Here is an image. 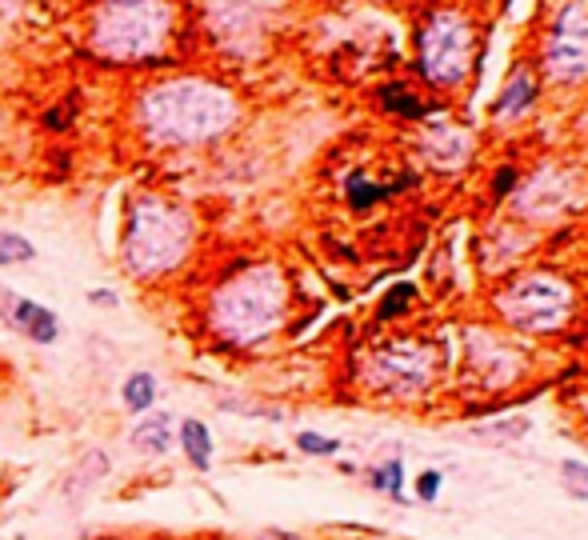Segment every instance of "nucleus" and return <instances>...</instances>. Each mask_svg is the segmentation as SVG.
<instances>
[{"instance_id": "1", "label": "nucleus", "mask_w": 588, "mask_h": 540, "mask_svg": "<svg viewBox=\"0 0 588 540\" xmlns=\"http://www.w3.org/2000/svg\"><path fill=\"white\" fill-rule=\"evenodd\" d=\"M241 116L237 96L204 76H172L137 101V125L148 145L197 148L224 136Z\"/></svg>"}, {"instance_id": "2", "label": "nucleus", "mask_w": 588, "mask_h": 540, "mask_svg": "<svg viewBox=\"0 0 588 540\" xmlns=\"http://www.w3.org/2000/svg\"><path fill=\"white\" fill-rule=\"evenodd\" d=\"M288 281L276 264H244L212 289L209 329L224 349H256L284 324Z\"/></svg>"}, {"instance_id": "3", "label": "nucleus", "mask_w": 588, "mask_h": 540, "mask_svg": "<svg viewBox=\"0 0 588 540\" xmlns=\"http://www.w3.org/2000/svg\"><path fill=\"white\" fill-rule=\"evenodd\" d=\"M192 240H197V225L180 205L165 197L128 200L120 260L137 281H160L177 272L189 260Z\"/></svg>"}, {"instance_id": "4", "label": "nucleus", "mask_w": 588, "mask_h": 540, "mask_svg": "<svg viewBox=\"0 0 588 540\" xmlns=\"http://www.w3.org/2000/svg\"><path fill=\"white\" fill-rule=\"evenodd\" d=\"M168 29L165 0H105L93 21V49L108 61H148L165 49Z\"/></svg>"}, {"instance_id": "5", "label": "nucleus", "mask_w": 588, "mask_h": 540, "mask_svg": "<svg viewBox=\"0 0 588 540\" xmlns=\"http://www.w3.org/2000/svg\"><path fill=\"white\" fill-rule=\"evenodd\" d=\"M496 309L504 321L525 329V333H557L573 312V289L548 272H533V277L508 284L496 297Z\"/></svg>"}, {"instance_id": "6", "label": "nucleus", "mask_w": 588, "mask_h": 540, "mask_svg": "<svg viewBox=\"0 0 588 540\" xmlns=\"http://www.w3.org/2000/svg\"><path fill=\"white\" fill-rule=\"evenodd\" d=\"M473 61V24L461 12H432L420 32V69L432 84H461Z\"/></svg>"}, {"instance_id": "7", "label": "nucleus", "mask_w": 588, "mask_h": 540, "mask_svg": "<svg viewBox=\"0 0 588 540\" xmlns=\"http://www.w3.org/2000/svg\"><path fill=\"white\" fill-rule=\"evenodd\" d=\"M365 385L392 401H412L432 385V349L417 341H392L368 353Z\"/></svg>"}, {"instance_id": "8", "label": "nucleus", "mask_w": 588, "mask_h": 540, "mask_svg": "<svg viewBox=\"0 0 588 540\" xmlns=\"http://www.w3.org/2000/svg\"><path fill=\"white\" fill-rule=\"evenodd\" d=\"M548 76L557 84H577L588 76V4L573 0L557 17V29L545 44Z\"/></svg>"}, {"instance_id": "9", "label": "nucleus", "mask_w": 588, "mask_h": 540, "mask_svg": "<svg viewBox=\"0 0 588 540\" xmlns=\"http://www.w3.org/2000/svg\"><path fill=\"white\" fill-rule=\"evenodd\" d=\"M513 205L528 220H557L573 205V177L560 168H540L533 180H525Z\"/></svg>"}, {"instance_id": "10", "label": "nucleus", "mask_w": 588, "mask_h": 540, "mask_svg": "<svg viewBox=\"0 0 588 540\" xmlns=\"http://www.w3.org/2000/svg\"><path fill=\"white\" fill-rule=\"evenodd\" d=\"M108 472H113V457H108V448L96 445V448H88V453H84V457L76 460L69 472H64L61 489H56V492H61V500L69 505V509H81L84 500H88L96 489H101V485H105Z\"/></svg>"}, {"instance_id": "11", "label": "nucleus", "mask_w": 588, "mask_h": 540, "mask_svg": "<svg viewBox=\"0 0 588 540\" xmlns=\"http://www.w3.org/2000/svg\"><path fill=\"white\" fill-rule=\"evenodd\" d=\"M269 9H273V0H212L209 17L221 37L241 41V37H256L264 29Z\"/></svg>"}, {"instance_id": "12", "label": "nucleus", "mask_w": 588, "mask_h": 540, "mask_svg": "<svg viewBox=\"0 0 588 540\" xmlns=\"http://www.w3.org/2000/svg\"><path fill=\"white\" fill-rule=\"evenodd\" d=\"M4 301H9V324L17 333H24L29 341L36 344H53L61 336V321H56L53 309H44L36 301H24L17 292H4Z\"/></svg>"}, {"instance_id": "13", "label": "nucleus", "mask_w": 588, "mask_h": 540, "mask_svg": "<svg viewBox=\"0 0 588 540\" xmlns=\"http://www.w3.org/2000/svg\"><path fill=\"white\" fill-rule=\"evenodd\" d=\"M172 440H177V420L172 413H145L128 433V445L145 453V457H168L172 453Z\"/></svg>"}, {"instance_id": "14", "label": "nucleus", "mask_w": 588, "mask_h": 540, "mask_svg": "<svg viewBox=\"0 0 588 540\" xmlns=\"http://www.w3.org/2000/svg\"><path fill=\"white\" fill-rule=\"evenodd\" d=\"M481 349H469L473 353V364H476V373H481V381L489 388H501V385H508L516 376V361H513V353L504 349V344H496V341H489V336H481L476 333L473 336Z\"/></svg>"}, {"instance_id": "15", "label": "nucleus", "mask_w": 588, "mask_h": 540, "mask_svg": "<svg viewBox=\"0 0 588 540\" xmlns=\"http://www.w3.org/2000/svg\"><path fill=\"white\" fill-rule=\"evenodd\" d=\"M177 448L185 453V460H189L197 472H209L212 468V428L204 425V420H197V416H185L177 428Z\"/></svg>"}, {"instance_id": "16", "label": "nucleus", "mask_w": 588, "mask_h": 540, "mask_svg": "<svg viewBox=\"0 0 588 540\" xmlns=\"http://www.w3.org/2000/svg\"><path fill=\"white\" fill-rule=\"evenodd\" d=\"M533 96H536V84L525 69H516L513 81L504 84V93L496 96V121H516V116H525L533 108Z\"/></svg>"}, {"instance_id": "17", "label": "nucleus", "mask_w": 588, "mask_h": 540, "mask_svg": "<svg viewBox=\"0 0 588 540\" xmlns=\"http://www.w3.org/2000/svg\"><path fill=\"white\" fill-rule=\"evenodd\" d=\"M157 396H160V381L153 373H133L120 385V401H125V408L133 416H145L153 413V405H157Z\"/></svg>"}, {"instance_id": "18", "label": "nucleus", "mask_w": 588, "mask_h": 540, "mask_svg": "<svg viewBox=\"0 0 588 540\" xmlns=\"http://www.w3.org/2000/svg\"><path fill=\"white\" fill-rule=\"evenodd\" d=\"M437 133H441V141H437V136H432V156H437V160H432V165H461L464 160V153H469V141H464V133H456V128H437Z\"/></svg>"}, {"instance_id": "19", "label": "nucleus", "mask_w": 588, "mask_h": 540, "mask_svg": "<svg viewBox=\"0 0 588 540\" xmlns=\"http://www.w3.org/2000/svg\"><path fill=\"white\" fill-rule=\"evenodd\" d=\"M368 480H372V489L389 492L392 500H400V497H405V485H400V480H405V465H400L397 457H392V460H385V465H377V468H372V472H368Z\"/></svg>"}, {"instance_id": "20", "label": "nucleus", "mask_w": 588, "mask_h": 540, "mask_svg": "<svg viewBox=\"0 0 588 540\" xmlns=\"http://www.w3.org/2000/svg\"><path fill=\"white\" fill-rule=\"evenodd\" d=\"M36 260V249H32V240L21 237V232H0V264L9 269V264H29Z\"/></svg>"}, {"instance_id": "21", "label": "nucleus", "mask_w": 588, "mask_h": 540, "mask_svg": "<svg viewBox=\"0 0 588 540\" xmlns=\"http://www.w3.org/2000/svg\"><path fill=\"white\" fill-rule=\"evenodd\" d=\"M296 448H301L305 457H336V453H340V440L321 437V433H301V437H296Z\"/></svg>"}, {"instance_id": "22", "label": "nucleus", "mask_w": 588, "mask_h": 540, "mask_svg": "<svg viewBox=\"0 0 588 540\" xmlns=\"http://www.w3.org/2000/svg\"><path fill=\"white\" fill-rule=\"evenodd\" d=\"M560 477H565V489L573 492V497L588 500V465H580V460H565V465H560Z\"/></svg>"}, {"instance_id": "23", "label": "nucleus", "mask_w": 588, "mask_h": 540, "mask_svg": "<svg viewBox=\"0 0 588 540\" xmlns=\"http://www.w3.org/2000/svg\"><path fill=\"white\" fill-rule=\"evenodd\" d=\"M481 437H501V440H521L528 433V420H501V425L476 428Z\"/></svg>"}, {"instance_id": "24", "label": "nucleus", "mask_w": 588, "mask_h": 540, "mask_svg": "<svg viewBox=\"0 0 588 540\" xmlns=\"http://www.w3.org/2000/svg\"><path fill=\"white\" fill-rule=\"evenodd\" d=\"M417 497L424 500V505H432V500L441 497V472H424V477L417 480Z\"/></svg>"}, {"instance_id": "25", "label": "nucleus", "mask_w": 588, "mask_h": 540, "mask_svg": "<svg viewBox=\"0 0 588 540\" xmlns=\"http://www.w3.org/2000/svg\"><path fill=\"white\" fill-rule=\"evenodd\" d=\"M385 104H392V108H397V113L420 116V104L412 101V93H400V89H389V93H385Z\"/></svg>"}, {"instance_id": "26", "label": "nucleus", "mask_w": 588, "mask_h": 540, "mask_svg": "<svg viewBox=\"0 0 588 540\" xmlns=\"http://www.w3.org/2000/svg\"><path fill=\"white\" fill-rule=\"evenodd\" d=\"M88 301H93V304H108V309H113V304H116V292H108V289H93V292H88Z\"/></svg>"}, {"instance_id": "27", "label": "nucleus", "mask_w": 588, "mask_h": 540, "mask_svg": "<svg viewBox=\"0 0 588 540\" xmlns=\"http://www.w3.org/2000/svg\"><path fill=\"white\" fill-rule=\"evenodd\" d=\"M252 540H301V537H293V532H261V537Z\"/></svg>"}]
</instances>
